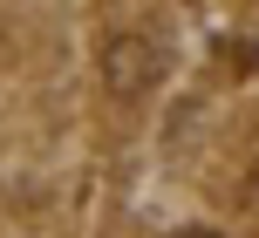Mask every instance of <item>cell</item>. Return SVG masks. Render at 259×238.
Segmentation results:
<instances>
[{
  "label": "cell",
  "instance_id": "2",
  "mask_svg": "<svg viewBox=\"0 0 259 238\" xmlns=\"http://www.w3.org/2000/svg\"><path fill=\"white\" fill-rule=\"evenodd\" d=\"M239 198H246V211H259V157H252V177H246V191H239Z\"/></svg>",
  "mask_w": 259,
  "mask_h": 238
},
{
  "label": "cell",
  "instance_id": "1",
  "mask_svg": "<svg viewBox=\"0 0 259 238\" xmlns=\"http://www.w3.org/2000/svg\"><path fill=\"white\" fill-rule=\"evenodd\" d=\"M96 82H103L109 102H143L164 82V48L150 34H109L96 48Z\"/></svg>",
  "mask_w": 259,
  "mask_h": 238
}]
</instances>
